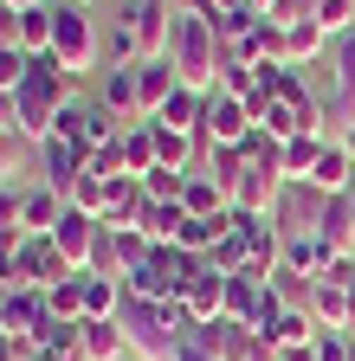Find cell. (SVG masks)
<instances>
[{
    "instance_id": "obj_1",
    "label": "cell",
    "mask_w": 355,
    "mask_h": 361,
    "mask_svg": "<svg viewBox=\"0 0 355 361\" xmlns=\"http://www.w3.org/2000/svg\"><path fill=\"white\" fill-rule=\"evenodd\" d=\"M116 329H123V342H129V355H136V361H174V348L194 336V316L181 310V297L149 303V297H136V290H123Z\"/></svg>"
},
{
    "instance_id": "obj_2",
    "label": "cell",
    "mask_w": 355,
    "mask_h": 361,
    "mask_svg": "<svg viewBox=\"0 0 355 361\" xmlns=\"http://www.w3.org/2000/svg\"><path fill=\"white\" fill-rule=\"evenodd\" d=\"M168 59H174V71H181L188 90H213L219 84V32H213V20L207 13H174Z\"/></svg>"
},
{
    "instance_id": "obj_3",
    "label": "cell",
    "mask_w": 355,
    "mask_h": 361,
    "mask_svg": "<svg viewBox=\"0 0 355 361\" xmlns=\"http://www.w3.org/2000/svg\"><path fill=\"white\" fill-rule=\"evenodd\" d=\"M52 59L91 78V65H97V20H91V7L59 0V20H52Z\"/></svg>"
},
{
    "instance_id": "obj_4",
    "label": "cell",
    "mask_w": 355,
    "mask_h": 361,
    "mask_svg": "<svg viewBox=\"0 0 355 361\" xmlns=\"http://www.w3.org/2000/svg\"><path fill=\"white\" fill-rule=\"evenodd\" d=\"M323 200L330 194H317L310 180H278V194H272V233L291 245V239H303V233H317V219H323Z\"/></svg>"
},
{
    "instance_id": "obj_5",
    "label": "cell",
    "mask_w": 355,
    "mask_h": 361,
    "mask_svg": "<svg viewBox=\"0 0 355 361\" xmlns=\"http://www.w3.org/2000/svg\"><path fill=\"white\" fill-rule=\"evenodd\" d=\"M330 84H317V110L323 123H355V32L330 39Z\"/></svg>"
},
{
    "instance_id": "obj_6",
    "label": "cell",
    "mask_w": 355,
    "mask_h": 361,
    "mask_svg": "<svg viewBox=\"0 0 355 361\" xmlns=\"http://www.w3.org/2000/svg\"><path fill=\"white\" fill-rule=\"evenodd\" d=\"M71 258L52 245V233H26V245H20V271H13V284H32V290H52V284H65L71 278Z\"/></svg>"
},
{
    "instance_id": "obj_7",
    "label": "cell",
    "mask_w": 355,
    "mask_h": 361,
    "mask_svg": "<svg viewBox=\"0 0 355 361\" xmlns=\"http://www.w3.org/2000/svg\"><path fill=\"white\" fill-rule=\"evenodd\" d=\"M258 129L246 97H227V90H207V110H200V142H246Z\"/></svg>"
},
{
    "instance_id": "obj_8",
    "label": "cell",
    "mask_w": 355,
    "mask_h": 361,
    "mask_svg": "<svg viewBox=\"0 0 355 361\" xmlns=\"http://www.w3.org/2000/svg\"><path fill=\"white\" fill-rule=\"evenodd\" d=\"M84 174H91V149L65 142V135H46V142H39V180H46V188L71 194Z\"/></svg>"
},
{
    "instance_id": "obj_9",
    "label": "cell",
    "mask_w": 355,
    "mask_h": 361,
    "mask_svg": "<svg viewBox=\"0 0 355 361\" xmlns=\"http://www.w3.org/2000/svg\"><path fill=\"white\" fill-rule=\"evenodd\" d=\"M123 26L136 32L143 59H162V52H168V26H174V7H168V0H123Z\"/></svg>"
},
{
    "instance_id": "obj_10",
    "label": "cell",
    "mask_w": 355,
    "mask_h": 361,
    "mask_svg": "<svg viewBox=\"0 0 355 361\" xmlns=\"http://www.w3.org/2000/svg\"><path fill=\"white\" fill-rule=\"evenodd\" d=\"M97 239H104V219H91V213H78V207H65V219L52 226V245L78 264V271H91V252H97Z\"/></svg>"
},
{
    "instance_id": "obj_11",
    "label": "cell",
    "mask_w": 355,
    "mask_h": 361,
    "mask_svg": "<svg viewBox=\"0 0 355 361\" xmlns=\"http://www.w3.org/2000/svg\"><path fill=\"white\" fill-rule=\"evenodd\" d=\"M97 104L123 123H143V90H136V65H104L97 71Z\"/></svg>"
},
{
    "instance_id": "obj_12",
    "label": "cell",
    "mask_w": 355,
    "mask_h": 361,
    "mask_svg": "<svg viewBox=\"0 0 355 361\" xmlns=\"http://www.w3.org/2000/svg\"><path fill=\"white\" fill-rule=\"evenodd\" d=\"M136 90H143V123L181 90V71H174V59L162 52V59H136Z\"/></svg>"
},
{
    "instance_id": "obj_13",
    "label": "cell",
    "mask_w": 355,
    "mask_h": 361,
    "mask_svg": "<svg viewBox=\"0 0 355 361\" xmlns=\"http://www.w3.org/2000/svg\"><path fill=\"white\" fill-rule=\"evenodd\" d=\"M310 316H317V329H349V316H355V290L336 284V278H317L310 284Z\"/></svg>"
},
{
    "instance_id": "obj_14",
    "label": "cell",
    "mask_w": 355,
    "mask_h": 361,
    "mask_svg": "<svg viewBox=\"0 0 355 361\" xmlns=\"http://www.w3.org/2000/svg\"><path fill=\"white\" fill-rule=\"evenodd\" d=\"M52 316V303H46V290H32V284H13L7 290V310H0V329H13V336H32L39 323Z\"/></svg>"
},
{
    "instance_id": "obj_15",
    "label": "cell",
    "mask_w": 355,
    "mask_h": 361,
    "mask_svg": "<svg viewBox=\"0 0 355 361\" xmlns=\"http://www.w3.org/2000/svg\"><path fill=\"white\" fill-rule=\"evenodd\" d=\"M181 310L194 316V323H213V316H227V278H219L213 264H200V278L181 290Z\"/></svg>"
},
{
    "instance_id": "obj_16",
    "label": "cell",
    "mask_w": 355,
    "mask_h": 361,
    "mask_svg": "<svg viewBox=\"0 0 355 361\" xmlns=\"http://www.w3.org/2000/svg\"><path fill=\"white\" fill-rule=\"evenodd\" d=\"M78 297H84V323H104L123 303V278H110V271H78Z\"/></svg>"
},
{
    "instance_id": "obj_17",
    "label": "cell",
    "mask_w": 355,
    "mask_h": 361,
    "mask_svg": "<svg viewBox=\"0 0 355 361\" xmlns=\"http://www.w3.org/2000/svg\"><path fill=\"white\" fill-rule=\"evenodd\" d=\"M149 129H155V168H188V174L200 168V161H194V155L207 149L200 135H188V129H168V123H149Z\"/></svg>"
},
{
    "instance_id": "obj_18",
    "label": "cell",
    "mask_w": 355,
    "mask_h": 361,
    "mask_svg": "<svg viewBox=\"0 0 355 361\" xmlns=\"http://www.w3.org/2000/svg\"><path fill=\"white\" fill-rule=\"evenodd\" d=\"M310 188L317 194H355V155L330 135V149H323V161H317V174H310Z\"/></svg>"
},
{
    "instance_id": "obj_19",
    "label": "cell",
    "mask_w": 355,
    "mask_h": 361,
    "mask_svg": "<svg viewBox=\"0 0 355 361\" xmlns=\"http://www.w3.org/2000/svg\"><path fill=\"white\" fill-rule=\"evenodd\" d=\"M78 355H84V361H123L129 342H123V329H116V316H104V323H78Z\"/></svg>"
},
{
    "instance_id": "obj_20",
    "label": "cell",
    "mask_w": 355,
    "mask_h": 361,
    "mask_svg": "<svg viewBox=\"0 0 355 361\" xmlns=\"http://www.w3.org/2000/svg\"><path fill=\"white\" fill-rule=\"evenodd\" d=\"M188 219H194V213H188L181 200H149L136 226L149 233V245H174V239H181V226H188Z\"/></svg>"
},
{
    "instance_id": "obj_21",
    "label": "cell",
    "mask_w": 355,
    "mask_h": 361,
    "mask_svg": "<svg viewBox=\"0 0 355 361\" xmlns=\"http://www.w3.org/2000/svg\"><path fill=\"white\" fill-rule=\"evenodd\" d=\"M323 149H330L323 129L291 135V142H284V180H310V174H317V161H323Z\"/></svg>"
},
{
    "instance_id": "obj_22",
    "label": "cell",
    "mask_w": 355,
    "mask_h": 361,
    "mask_svg": "<svg viewBox=\"0 0 355 361\" xmlns=\"http://www.w3.org/2000/svg\"><path fill=\"white\" fill-rule=\"evenodd\" d=\"M52 20H59V0H39V7L20 13V52H26V59L52 52Z\"/></svg>"
},
{
    "instance_id": "obj_23",
    "label": "cell",
    "mask_w": 355,
    "mask_h": 361,
    "mask_svg": "<svg viewBox=\"0 0 355 361\" xmlns=\"http://www.w3.org/2000/svg\"><path fill=\"white\" fill-rule=\"evenodd\" d=\"M278 59H284V65H297V71H303V65H317V59H323V26H317V20H297V26H284Z\"/></svg>"
},
{
    "instance_id": "obj_24",
    "label": "cell",
    "mask_w": 355,
    "mask_h": 361,
    "mask_svg": "<svg viewBox=\"0 0 355 361\" xmlns=\"http://www.w3.org/2000/svg\"><path fill=\"white\" fill-rule=\"evenodd\" d=\"M284 264L297 271V278H310V284H317L323 271L336 264V252H330V245H323L317 233H303V239H291V245H284Z\"/></svg>"
},
{
    "instance_id": "obj_25",
    "label": "cell",
    "mask_w": 355,
    "mask_h": 361,
    "mask_svg": "<svg viewBox=\"0 0 355 361\" xmlns=\"http://www.w3.org/2000/svg\"><path fill=\"white\" fill-rule=\"evenodd\" d=\"M200 110H207V90H174V97L149 116V123H168V129H188V135H200Z\"/></svg>"
},
{
    "instance_id": "obj_26",
    "label": "cell",
    "mask_w": 355,
    "mask_h": 361,
    "mask_svg": "<svg viewBox=\"0 0 355 361\" xmlns=\"http://www.w3.org/2000/svg\"><path fill=\"white\" fill-rule=\"evenodd\" d=\"M65 194L59 188H46V180H39V188H26V233H52V226L65 219Z\"/></svg>"
},
{
    "instance_id": "obj_27",
    "label": "cell",
    "mask_w": 355,
    "mask_h": 361,
    "mask_svg": "<svg viewBox=\"0 0 355 361\" xmlns=\"http://www.w3.org/2000/svg\"><path fill=\"white\" fill-rule=\"evenodd\" d=\"M265 342H272L278 355H284V348H310V342H317V316H310V310H284Z\"/></svg>"
},
{
    "instance_id": "obj_28",
    "label": "cell",
    "mask_w": 355,
    "mask_h": 361,
    "mask_svg": "<svg viewBox=\"0 0 355 361\" xmlns=\"http://www.w3.org/2000/svg\"><path fill=\"white\" fill-rule=\"evenodd\" d=\"M181 207H188L194 219H219V213H233V207H227V194H219V180H213V174H200V168H194V180H188Z\"/></svg>"
},
{
    "instance_id": "obj_29",
    "label": "cell",
    "mask_w": 355,
    "mask_h": 361,
    "mask_svg": "<svg viewBox=\"0 0 355 361\" xmlns=\"http://www.w3.org/2000/svg\"><path fill=\"white\" fill-rule=\"evenodd\" d=\"M123 168H129V174H149V168H155V129H149V123H129V129H123Z\"/></svg>"
},
{
    "instance_id": "obj_30",
    "label": "cell",
    "mask_w": 355,
    "mask_h": 361,
    "mask_svg": "<svg viewBox=\"0 0 355 361\" xmlns=\"http://www.w3.org/2000/svg\"><path fill=\"white\" fill-rule=\"evenodd\" d=\"M188 180H194L188 168H149V174H143V188H149V200H181V194H188Z\"/></svg>"
},
{
    "instance_id": "obj_31",
    "label": "cell",
    "mask_w": 355,
    "mask_h": 361,
    "mask_svg": "<svg viewBox=\"0 0 355 361\" xmlns=\"http://www.w3.org/2000/svg\"><path fill=\"white\" fill-rule=\"evenodd\" d=\"M317 26H323V39L355 32V0H317Z\"/></svg>"
},
{
    "instance_id": "obj_32",
    "label": "cell",
    "mask_w": 355,
    "mask_h": 361,
    "mask_svg": "<svg viewBox=\"0 0 355 361\" xmlns=\"http://www.w3.org/2000/svg\"><path fill=\"white\" fill-rule=\"evenodd\" d=\"M0 233H26V188L20 180L0 188Z\"/></svg>"
},
{
    "instance_id": "obj_33",
    "label": "cell",
    "mask_w": 355,
    "mask_h": 361,
    "mask_svg": "<svg viewBox=\"0 0 355 361\" xmlns=\"http://www.w3.org/2000/svg\"><path fill=\"white\" fill-rule=\"evenodd\" d=\"M26 149H32V142H26V135H20V129H0V188H7V180L20 174V161H26Z\"/></svg>"
},
{
    "instance_id": "obj_34",
    "label": "cell",
    "mask_w": 355,
    "mask_h": 361,
    "mask_svg": "<svg viewBox=\"0 0 355 361\" xmlns=\"http://www.w3.org/2000/svg\"><path fill=\"white\" fill-rule=\"evenodd\" d=\"M104 59H110V65H136V59H143V45H136V32H129L123 20H116V32L104 39Z\"/></svg>"
},
{
    "instance_id": "obj_35",
    "label": "cell",
    "mask_w": 355,
    "mask_h": 361,
    "mask_svg": "<svg viewBox=\"0 0 355 361\" xmlns=\"http://www.w3.org/2000/svg\"><path fill=\"white\" fill-rule=\"evenodd\" d=\"M46 303H52V316H71V323H78V316H84V297H78V271H71L65 284H52V290H46Z\"/></svg>"
},
{
    "instance_id": "obj_36",
    "label": "cell",
    "mask_w": 355,
    "mask_h": 361,
    "mask_svg": "<svg viewBox=\"0 0 355 361\" xmlns=\"http://www.w3.org/2000/svg\"><path fill=\"white\" fill-rule=\"evenodd\" d=\"M91 174H97V180H123V174H129V168H123V135H116L110 149H91Z\"/></svg>"
},
{
    "instance_id": "obj_37",
    "label": "cell",
    "mask_w": 355,
    "mask_h": 361,
    "mask_svg": "<svg viewBox=\"0 0 355 361\" xmlns=\"http://www.w3.org/2000/svg\"><path fill=\"white\" fill-rule=\"evenodd\" d=\"M26 71H32V59L20 52V45H7V52H0V90H20Z\"/></svg>"
},
{
    "instance_id": "obj_38",
    "label": "cell",
    "mask_w": 355,
    "mask_h": 361,
    "mask_svg": "<svg viewBox=\"0 0 355 361\" xmlns=\"http://www.w3.org/2000/svg\"><path fill=\"white\" fill-rule=\"evenodd\" d=\"M265 20H278V26H297V20H317V0H272V13Z\"/></svg>"
},
{
    "instance_id": "obj_39",
    "label": "cell",
    "mask_w": 355,
    "mask_h": 361,
    "mask_svg": "<svg viewBox=\"0 0 355 361\" xmlns=\"http://www.w3.org/2000/svg\"><path fill=\"white\" fill-rule=\"evenodd\" d=\"M20 245H26V233H0V284L13 290V271H20Z\"/></svg>"
},
{
    "instance_id": "obj_40",
    "label": "cell",
    "mask_w": 355,
    "mask_h": 361,
    "mask_svg": "<svg viewBox=\"0 0 355 361\" xmlns=\"http://www.w3.org/2000/svg\"><path fill=\"white\" fill-rule=\"evenodd\" d=\"M317 361H349V329H317Z\"/></svg>"
},
{
    "instance_id": "obj_41",
    "label": "cell",
    "mask_w": 355,
    "mask_h": 361,
    "mask_svg": "<svg viewBox=\"0 0 355 361\" xmlns=\"http://www.w3.org/2000/svg\"><path fill=\"white\" fill-rule=\"evenodd\" d=\"M7 45H20V13L0 7V52H7Z\"/></svg>"
},
{
    "instance_id": "obj_42",
    "label": "cell",
    "mask_w": 355,
    "mask_h": 361,
    "mask_svg": "<svg viewBox=\"0 0 355 361\" xmlns=\"http://www.w3.org/2000/svg\"><path fill=\"white\" fill-rule=\"evenodd\" d=\"M168 7H174V13H207V20H213V0H168Z\"/></svg>"
},
{
    "instance_id": "obj_43",
    "label": "cell",
    "mask_w": 355,
    "mask_h": 361,
    "mask_svg": "<svg viewBox=\"0 0 355 361\" xmlns=\"http://www.w3.org/2000/svg\"><path fill=\"white\" fill-rule=\"evenodd\" d=\"M174 361H213V355H207L200 342H181V348H174Z\"/></svg>"
},
{
    "instance_id": "obj_44",
    "label": "cell",
    "mask_w": 355,
    "mask_h": 361,
    "mask_svg": "<svg viewBox=\"0 0 355 361\" xmlns=\"http://www.w3.org/2000/svg\"><path fill=\"white\" fill-rule=\"evenodd\" d=\"M0 129H13V90H0Z\"/></svg>"
},
{
    "instance_id": "obj_45",
    "label": "cell",
    "mask_w": 355,
    "mask_h": 361,
    "mask_svg": "<svg viewBox=\"0 0 355 361\" xmlns=\"http://www.w3.org/2000/svg\"><path fill=\"white\" fill-rule=\"evenodd\" d=\"M336 142H342V149L355 155V123H342V129H336Z\"/></svg>"
},
{
    "instance_id": "obj_46",
    "label": "cell",
    "mask_w": 355,
    "mask_h": 361,
    "mask_svg": "<svg viewBox=\"0 0 355 361\" xmlns=\"http://www.w3.org/2000/svg\"><path fill=\"white\" fill-rule=\"evenodd\" d=\"M278 361H317V348H284Z\"/></svg>"
},
{
    "instance_id": "obj_47",
    "label": "cell",
    "mask_w": 355,
    "mask_h": 361,
    "mask_svg": "<svg viewBox=\"0 0 355 361\" xmlns=\"http://www.w3.org/2000/svg\"><path fill=\"white\" fill-rule=\"evenodd\" d=\"M0 7H13V13H26V7H39V0H0Z\"/></svg>"
},
{
    "instance_id": "obj_48",
    "label": "cell",
    "mask_w": 355,
    "mask_h": 361,
    "mask_svg": "<svg viewBox=\"0 0 355 361\" xmlns=\"http://www.w3.org/2000/svg\"><path fill=\"white\" fill-rule=\"evenodd\" d=\"M252 7H258V13H272V0H252Z\"/></svg>"
},
{
    "instance_id": "obj_49",
    "label": "cell",
    "mask_w": 355,
    "mask_h": 361,
    "mask_svg": "<svg viewBox=\"0 0 355 361\" xmlns=\"http://www.w3.org/2000/svg\"><path fill=\"white\" fill-rule=\"evenodd\" d=\"M349 361H355V329H349Z\"/></svg>"
},
{
    "instance_id": "obj_50",
    "label": "cell",
    "mask_w": 355,
    "mask_h": 361,
    "mask_svg": "<svg viewBox=\"0 0 355 361\" xmlns=\"http://www.w3.org/2000/svg\"><path fill=\"white\" fill-rule=\"evenodd\" d=\"M0 310H7V284H0Z\"/></svg>"
},
{
    "instance_id": "obj_51",
    "label": "cell",
    "mask_w": 355,
    "mask_h": 361,
    "mask_svg": "<svg viewBox=\"0 0 355 361\" xmlns=\"http://www.w3.org/2000/svg\"><path fill=\"white\" fill-rule=\"evenodd\" d=\"M349 213H355V194H349Z\"/></svg>"
},
{
    "instance_id": "obj_52",
    "label": "cell",
    "mask_w": 355,
    "mask_h": 361,
    "mask_svg": "<svg viewBox=\"0 0 355 361\" xmlns=\"http://www.w3.org/2000/svg\"><path fill=\"white\" fill-rule=\"evenodd\" d=\"M78 7H91V0H78Z\"/></svg>"
},
{
    "instance_id": "obj_53",
    "label": "cell",
    "mask_w": 355,
    "mask_h": 361,
    "mask_svg": "<svg viewBox=\"0 0 355 361\" xmlns=\"http://www.w3.org/2000/svg\"><path fill=\"white\" fill-rule=\"evenodd\" d=\"M349 329H355V316H349Z\"/></svg>"
},
{
    "instance_id": "obj_54",
    "label": "cell",
    "mask_w": 355,
    "mask_h": 361,
    "mask_svg": "<svg viewBox=\"0 0 355 361\" xmlns=\"http://www.w3.org/2000/svg\"><path fill=\"white\" fill-rule=\"evenodd\" d=\"M123 361H136V355H123Z\"/></svg>"
},
{
    "instance_id": "obj_55",
    "label": "cell",
    "mask_w": 355,
    "mask_h": 361,
    "mask_svg": "<svg viewBox=\"0 0 355 361\" xmlns=\"http://www.w3.org/2000/svg\"><path fill=\"white\" fill-rule=\"evenodd\" d=\"M116 7H123V0H116Z\"/></svg>"
}]
</instances>
